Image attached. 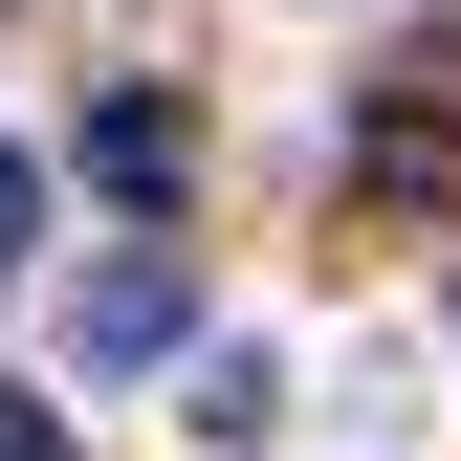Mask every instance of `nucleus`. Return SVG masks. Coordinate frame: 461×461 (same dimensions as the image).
Segmentation results:
<instances>
[{"label": "nucleus", "mask_w": 461, "mask_h": 461, "mask_svg": "<svg viewBox=\"0 0 461 461\" xmlns=\"http://www.w3.org/2000/svg\"><path fill=\"white\" fill-rule=\"evenodd\" d=\"M176 330H198V285H176V242H132V264H88V285H67V374H154Z\"/></svg>", "instance_id": "1"}, {"label": "nucleus", "mask_w": 461, "mask_h": 461, "mask_svg": "<svg viewBox=\"0 0 461 461\" xmlns=\"http://www.w3.org/2000/svg\"><path fill=\"white\" fill-rule=\"evenodd\" d=\"M88 176H110V198H176V176H198V110H176V88H110V110H88Z\"/></svg>", "instance_id": "2"}, {"label": "nucleus", "mask_w": 461, "mask_h": 461, "mask_svg": "<svg viewBox=\"0 0 461 461\" xmlns=\"http://www.w3.org/2000/svg\"><path fill=\"white\" fill-rule=\"evenodd\" d=\"M176 418H198V439H264V418H285V374H264V352H198V395H176Z\"/></svg>", "instance_id": "3"}, {"label": "nucleus", "mask_w": 461, "mask_h": 461, "mask_svg": "<svg viewBox=\"0 0 461 461\" xmlns=\"http://www.w3.org/2000/svg\"><path fill=\"white\" fill-rule=\"evenodd\" d=\"M23 242H44V154H0V285H23Z\"/></svg>", "instance_id": "4"}, {"label": "nucleus", "mask_w": 461, "mask_h": 461, "mask_svg": "<svg viewBox=\"0 0 461 461\" xmlns=\"http://www.w3.org/2000/svg\"><path fill=\"white\" fill-rule=\"evenodd\" d=\"M0 461H67V418H44V395H0Z\"/></svg>", "instance_id": "5"}]
</instances>
